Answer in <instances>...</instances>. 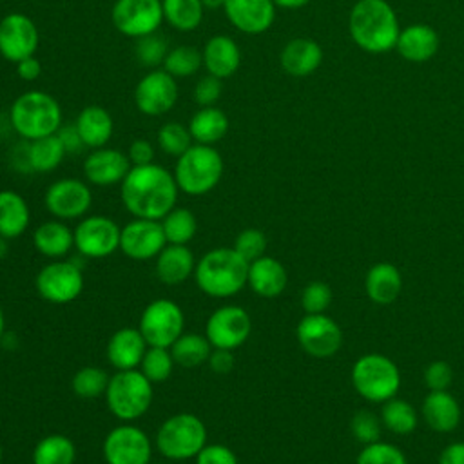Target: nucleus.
Here are the masks:
<instances>
[{
    "mask_svg": "<svg viewBox=\"0 0 464 464\" xmlns=\"http://www.w3.org/2000/svg\"><path fill=\"white\" fill-rule=\"evenodd\" d=\"M205 9H219L225 5V0H201Z\"/></svg>",
    "mask_w": 464,
    "mask_h": 464,
    "instance_id": "680f3d73",
    "label": "nucleus"
},
{
    "mask_svg": "<svg viewBox=\"0 0 464 464\" xmlns=\"http://www.w3.org/2000/svg\"><path fill=\"white\" fill-rule=\"evenodd\" d=\"M34 286L40 297L53 304L72 303L83 290L82 266L72 259H53L40 268Z\"/></svg>",
    "mask_w": 464,
    "mask_h": 464,
    "instance_id": "1a4fd4ad",
    "label": "nucleus"
},
{
    "mask_svg": "<svg viewBox=\"0 0 464 464\" xmlns=\"http://www.w3.org/2000/svg\"><path fill=\"white\" fill-rule=\"evenodd\" d=\"M136 58L147 65V67H156V65H163V60L169 53V45L167 40L156 33L136 38V47H134Z\"/></svg>",
    "mask_w": 464,
    "mask_h": 464,
    "instance_id": "49530a36",
    "label": "nucleus"
},
{
    "mask_svg": "<svg viewBox=\"0 0 464 464\" xmlns=\"http://www.w3.org/2000/svg\"><path fill=\"white\" fill-rule=\"evenodd\" d=\"M102 455L107 464H149L152 442L141 428L123 422L105 435Z\"/></svg>",
    "mask_w": 464,
    "mask_h": 464,
    "instance_id": "f8f14e48",
    "label": "nucleus"
},
{
    "mask_svg": "<svg viewBox=\"0 0 464 464\" xmlns=\"http://www.w3.org/2000/svg\"><path fill=\"white\" fill-rule=\"evenodd\" d=\"M74 127L85 147L100 149L109 143L114 130V121L107 109L100 105H89L80 111Z\"/></svg>",
    "mask_w": 464,
    "mask_h": 464,
    "instance_id": "c85d7f7f",
    "label": "nucleus"
},
{
    "mask_svg": "<svg viewBox=\"0 0 464 464\" xmlns=\"http://www.w3.org/2000/svg\"><path fill=\"white\" fill-rule=\"evenodd\" d=\"M154 442L158 451L169 460L196 459L207 444V428L194 413H174L160 424Z\"/></svg>",
    "mask_w": 464,
    "mask_h": 464,
    "instance_id": "0eeeda50",
    "label": "nucleus"
},
{
    "mask_svg": "<svg viewBox=\"0 0 464 464\" xmlns=\"http://www.w3.org/2000/svg\"><path fill=\"white\" fill-rule=\"evenodd\" d=\"M7 252H9V239L0 236V261H4L7 257Z\"/></svg>",
    "mask_w": 464,
    "mask_h": 464,
    "instance_id": "052dcab7",
    "label": "nucleus"
},
{
    "mask_svg": "<svg viewBox=\"0 0 464 464\" xmlns=\"http://www.w3.org/2000/svg\"><path fill=\"white\" fill-rule=\"evenodd\" d=\"M14 65H16V74H18L22 80H25V82L36 80V78L40 76V72H42V63L38 62V58H34V54H33V56H27V58H24V60H20V62H16Z\"/></svg>",
    "mask_w": 464,
    "mask_h": 464,
    "instance_id": "6e6d98bb",
    "label": "nucleus"
},
{
    "mask_svg": "<svg viewBox=\"0 0 464 464\" xmlns=\"http://www.w3.org/2000/svg\"><path fill=\"white\" fill-rule=\"evenodd\" d=\"M453 379V370L446 361H431L424 370V382L430 392L448 390Z\"/></svg>",
    "mask_w": 464,
    "mask_h": 464,
    "instance_id": "8fccbe9b",
    "label": "nucleus"
},
{
    "mask_svg": "<svg viewBox=\"0 0 464 464\" xmlns=\"http://www.w3.org/2000/svg\"><path fill=\"white\" fill-rule=\"evenodd\" d=\"M109 411L121 422H132L147 413L152 404V382L140 370H118L105 390Z\"/></svg>",
    "mask_w": 464,
    "mask_h": 464,
    "instance_id": "423d86ee",
    "label": "nucleus"
},
{
    "mask_svg": "<svg viewBox=\"0 0 464 464\" xmlns=\"http://www.w3.org/2000/svg\"><path fill=\"white\" fill-rule=\"evenodd\" d=\"M352 435L362 446L377 442L382 430V420L370 410H357L350 420Z\"/></svg>",
    "mask_w": 464,
    "mask_h": 464,
    "instance_id": "a18cd8bd",
    "label": "nucleus"
},
{
    "mask_svg": "<svg viewBox=\"0 0 464 464\" xmlns=\"http://www.w3.org/2000/svg\"><path fill=\"white\" fill-rule=\"evenodd\" d=\"M223 9L230 24L246 34L265 33L276 18L272 0H225Z\"/></svg>",
    "mask_w": 464,
    "mask_h": 464,
    "instance_id": "412c9836",
    "label": "nucleus"
},
{
    "mask_svg": "<svg viewBox=\"0 0 464 464\" xmlns=\"http://www.w3.org/2000/svg\"><path fill=\"white\" fill-rule=\"evenodd\" d=\"M187 127L196 143L214 145L228 132V118L216 105L201 107L192 114Z\"/></svg>",
    "mask_w": 464,
    "mask_h": 464,
    "instance_id": "473e14b6",
    "label": "nucleus"
},
{
    "mask_svg": "<svg viewBox=\"0 0 464 464\" xmlns=\"http://www.w3.org/2000/svg\"><path fill=\"white\" fill-rule=\"evenodd\" d=\"M38 27L27 14L9 13L0 20V54L7 62H20L38 49Z\"/></svg>",
    "mask_w": 464,
    "mask_h": 464,
    "instance_id": "6ab92c4d",
    "label": "nucleus"
},
{
    "mask_svg": "<svg viewBox=\"0 0 464 464\" xmlns=\"http://www.w3.org/2000/svg\"><path fill=\"white\" fill-rule=\"evenodd\" d=\"M281 67L290 76H308L323 62V49L312 38H294L281 51Z\"/></svg>",
    "mask_w": 464,
    "mask_h": 464,
    "instance_id": "bb28decb",
    "label": "nucleus"
},
{
    "mask_svg": "<svg viewBox=\"0 0 464 464\" xmlns=\"http://www.w3.org/2000/svg\"><path fill=\"white\" fill-rule=\"evenodd\" d=\"M288 283L286 268L281 261L270 256H261L256 261L248 263V276H246V286L259 297H277L283 294Z\"/></svg>",
    "mask_w": 464,
    "mask_h": 464,
    "instance_id": "393cba45",
    "label": "nucleus"
},
{
    "mask_svg": "<svg viewBox=\"0 0 464 464\" xmlns=\"http://www.w3.org/2000/svg\"><path fill=\"white\" fill-rule=\"evenodd\" d=\"M185 315L178 303L160 297L150 301L141 315L138 330L145 337L149 346L170 348L172 343L183 334Z\"/></svg>",
    "mask_w": 464,
    "mask_h": 464,
    "instance_id": "9d476101",
    "label": "nucleus"
},
{
    "mask_svg": "<svg viewBox=\"0 0 464 464\" xmlns=\"http://www.w3.org/2000/svg\"><path fill=\"white\" fill-rule=\"evenodd\" d=\"M161 5L163 20L176 31L190 33L203 20L205 5L201 0H161Z\"/></svg>",
    "mask_w": 464,
    "mask_h": 464,
    "instance_id": "e433bc0d",
    "label": "nucleus"
},
{
    "mask_svg": "<svg viewBox=\"0 0 464 464\" xmlns=\"http://www.w3.org/2000/svg\"><path fill=\"white\" fill-rule=\"evenodd\" d=\"M174 364L176 362H174V357L169 348L149 346L138 368L154 384V382L167 381L172 375Z\"/></svg>",
    "mask_w": 464,
    "mask_h": 464,
    "instance_id": "79ce46f5",
    "label": "nucleus"
},
{
    "mask_svg": "<svg viewBox=\"0 0 464 464\" xmlns=\"http://www.w3.org/2000/svg\"><path fill=\"white\" fill-rule=\"evenodd\" d=\"M130 167L132 165L129 156L111 147L92 149L83 160L85 179L96 187H111L121 183Z\"/></svg>",
    "mask_w": 464,
    "mask_h": 464,
    "instance_id": "aec40b11",
    "label": "nucleus"
},
{
    "mask_svg": "<svg viewBox=\"0 0 464 464\" xmlns=\"http://www.w3.org/2000/svg\"><path fill=\"white\" fill-rule=\"evenodd\" d=\"M178 183L174 174L158 163L130 167L120 183L123 207L134 218L161 219L178 201Z\"/></svg>",
    "mask_w": 464,
    "mask_h": 464,
    "instance_id": "f257e3e1",
    "label": "nucleus"
},
{
    "mask_svg": "<svg viewBox=\"0 0 464 464\" xmlns=\"http://www.w3.org/2000/svg\"><path fill=\"white\" fill-rule=\"evenodd\" d=\"M149 464H167V462H149Z\"/></svg>",
    "mask_w": 464,
    "mask_h": 464,
    "instance_id": "69168bd1",
    "label": "nucleus"
},
{
    "mask_svg": "<svg viewBox=\"0 0 464 464\" xmlns=\"http://www.w3.org/2000/svg\"><path fill=\"white\" fill-rule=\"evenodd\" d=\"M250 332L252 319L248 312L237 304H223L216 308L205 323V335L212 348H225L234 352L245 344Z\"/></svg>",
    "mask_w": 464,
    "mask_h": 464,
    "instance_id": "ddd939ff",
    "label": "nucleus"
},
{
    "mask_svg": "<svg viewBox=\"0 0 464 464\" xmlns=\"http://www.w3.org/2000/svg\"><path fill=\"white\" fill-rule=\"evenodd\" d=\"M72 232L74 248L83 259H103L120 248L121 227L107 216L82 218Z\"/></svg>",
    "mask_w": 464,
    "mask_h": 464,
    "instance_id": "9b49d317",
    "label": "nucleus"
},
{
    "mask_svg": "<svg viewBox=\"0 0 464 464\" xmlns=\"http://www.w3.org/2000/svg\"><path fill=\"white\" fill-rule=\"evenodd\" d=\"M381 420H382V426L388 428L392 433L408 435L417 428L419 415H417V410L408 401L392 397L382 402Z\"/></svg>",
    "mask_w": 464,
    "mask_h": 464,
    "instance_id": "4c0bfd02",
    "label": "nucleus"
},
{
    "mask_svg": "<svg viewBox=\"0 0 464 464\" xmlns=\"http://www.w3.org/2000/svg\"><path fill=\"white\" fill-rule=\"evenodd\" d=\"M364 290L377 304L393 303L402 290V276L392 263L381 261L370 266L364 277Z\"/></svg>",
    "mask_w": 464,
    "mask_h": 464,
    "instance_id": "c756f323",
    "label": "nucleus"
},
{
    "mask_svg": "<svg viewBox=\"0 0 464 464\" xmlns=\"http://www.w3.org/2000/svg\"><path fill=\"white\" fill-rule=\"evenodd\" d=\"M395 47L399 54L410 62H426L437 53L439 36L433 27L413 24L399 33Z\"/></svg>",
    "mask_w": 464,
    "mask_h": 464,
    "instance_id": "7c9ffc66",
    "label": "nucleus"
},
{
    "mask_svg": "<svg viewBox=\"0 0 464 464\" xmlns=\"http://www.w3.org/2000/svg\"><path fill=\"white\" fill-rule=\"evenodd\" d=\"M248 261L232 246H218L205 252L194 268L198 288L210 297H232L246 286Z\"/></svg>",
    "mask_w": 464,
    "mask_h": 464,
    "instance_id": "f03ea898",
    "label": "nucleus"
},
{
    "mask_svg": "<svg viewBox=\"0 0 464 464\" xmlns=\"http://www.w3.org/2000/svg\"><path fill=\"white\" fill-rule=\"evenodd\" d=\"M178 102V83L165 69H152L134 89V103L145 116H161Z\"/></svg>",
    "mask_w": 464,
    "mask_h": 464,
    "instance_id": "f3484780",
    "label": "nucleus"
},
{
    "mask_svg": "<svg viewBox=\"0 0 464 464\" xmlns=\"http://www.w3.org/2000/svg\"><path fill=\"white\" fill-rule=\"evenodd\" d=\"M422 417L437 433H450L460 422V406L448 390L430 392L422 402Z\"/></svg>",
    "mask_w": 464,
    "mask_h": 464,
    "instance_id": "a878e982",
    "label": "nucleus"
},
{
    "mask_svg": "<svg viewBox=\"0 0 464 464\" xmlns=\"http://www.w3.org/2000/svg\"><path fill=\"white\" fill-rule=\"evenodd\" d=\"M439 464H464V442L448 444L439 457Z\"/></svg>",
    "mask_w": 464,
    "mask_h": 464,
    "instance_id": "13d9d810",
    "label": "nucleus"
},
{
    "mask_svg": "<svg viewBox=\"0 0 464 464\" xmlns=\"http://www.w3.org/2000/svg\"><path fill=\"white\" fill-rule=\"evenodd\" d=\"M355 464H408V460L397 446L377 440L362 446Z\"/></svg>",
    "mask_w": 464,
    "mask_h": 464,
    "instance_id": "c03bdc74",
    "label": "nucleus"
},
{
    "mask_svg": "<svg viewBox=\"0 0 464 464\" xmlns=\"http://www.w3.org/2000/svg\"><path fill=\"white\" fill-rule=\"evenodd\" d=\"M158 145L160 149L169 154V156H181L190 145H192V136H190V130L188 127L178 123V121H167L160 127L158 130Z\"/></svg>",
    "mask_w": 464,
    "mask_h": 464,
    "instance_id": "37998d69",
    "label": "nucleus"
},
{
    "mask_svg": "<svg viewBox=\"0 0 464 464\" xmlns=\"http://www.w3.org/2000/svg\"><path fill=\"white\" fill-rule=\"evenodd\" d=\"M149 344L141 332L134 326L116 330L105 348L107 361L116 370H136L147 352Z\"/></svg>",
    "mask_w": 464,
    "mask_h": 464,
    "instance_id": "4be33fe9",
    "label": "nucleus"
},
{
    "mask_svg": "<svg viewBox=\"0 0 464 464\" xmlns=\"http://www.w3.org/2000/svg\"><path fill=\"white\" fill-rule=\"evenodd\" d=\"M167 245L161 223L158 219L134 218L121 227L120 250L134 261L156 259Z\"/></svg>",
    "mask_w": 464,
    "mask_h": 464,
    "instance_id": "a211bd4d",
    "label": "nucleus"
},
{
    "mask_svg": "<svg viewBox=\"0 0 464 464\" xmlns=\"http://www.w3.org/2000/svg\"><path fill=\"white\" fill-rule=\"evenodd\" d=\"M355 392L370 402H384L397 395L401 373L397 364L382 353H366L352 366Z\"/></svg>",
    "mask_w": 464,
    "mask_h": 464,
    "instance_id": "6e6552de",
    "label": "nucleus"
},
{
    "mask_svg": "<svg viewBox=\"0 0 464 464\" xmlns=\"http://www.w3.org/2000/svg\"><path fill=\"white\" fill-rule=\"evenodd\" d=\"M353 42L368 53H386L395 47L399 22L386 0H359L348 20Z\"/></svg>",
    "mask_w": 464,
    "mask_h": 464,
    "instance_id": "7ed1b4c3",
    "label": "nucleus"
},
{
    "mask_svg": "<svg viewBox=\"0 0 464 464\" xmlns=\"http://www.w3.org/2000/svg\"><path fill=\"white\" fill-rule=\"evenodd\" d=\"M4 334H5V315H4V310L0 306V339H2Z\"/></svg>",
    "mask_w": 464,
    "mask_h": 464,
    "instance_id": "e2e57ef3",
    "label": "nucleus"
},
{
    "mask_svg": "<svg viewBox=\"0 0 464 464\" xmlns=\"http://www.w3.org/2000/svg\"><path fill=\"white\" fill-rule=\"evenodd\" d=\"M295 337L299 346L315 359H328L335 355L343 344V332L339 324L326 314H304L297 323Z\"/></svg>",
    "mask_w": 464,
    "mask_h": 464,
    "instance_id": "dca6fc26",
    "label": "nucleus"
},
{
    "mask_svg": "<svg viewBox=\"0 0 464 464\" xmlns=\"http://www.w3.org/2000/svg\"><path fill=\"white\" fill-rule=\"evenodd\" d=\"M33 464H74L76 446L63 433H49L33 448Z\"/></svg>",
    "mask_w": 464,
    "mask_h": 464,
    "instance_id": "f704fd0d",
    "label": "nucleus"
},
{
    "mask_svg": "<svg viewBox=\"0 0 464 464\" xmlns=\"http://www.w3.org/2000/svg\"><path fill=\"white\" fill-rule=\"evenodd\" d=\"M266 246H268L266 236H265V232H261L259 228H245V230H241V232L236 236L234 245H232V248H234L241 257H245L248 263L259 259L261 256H265Z\"/></svg>",
    "mask_w": 464,
    "mask_h": 464,
    "instance_id": "de8ad7c7",
    "label": "nucleus"
},
{
    "mask_svg": "<svg viewBox=\"0 0 464 464\" xmlns=\"http://www.w3.org/2000/svg\"><path fill=\"white\" fill-rule=\"evenodd\" d=\"M277 7H285V9H299L303 5H306L310 0H272Z\"/></svg>",
    "mask_w": 464,
    "mask_h": 464,
    "instance_id": "bf43d9fd",
    "label": "nucleus"
},
{
    "mask_svg": "<svg viewBox=\"0 0 464 464\" xmlns=\"http://www.w3.org/2000/svg\"><path fill=\"white\" fill-rule=\"evenodd\" d=\"M2 459H4V451H2V444H0V464H2Z\"/></svg>",
    "mask_w": 464,
    "mask_h": 464,
    "instance_id": "0e129e2a",
    "label": "nucleus"
},
{
    "mask_svg": "<svg viewBox=\"0 0 464 464\" xmlns=\"http://www.w3.org/2000/svg\"><path fill=\"white\" fill-rule=\"evenodd\" d=\"M160 223L167 243L172 245H188L198 232V219L194 212L185 207H174Z\"/></svg>",
    "mask_w": 464,
    "mask_h": 464,
    "instance_id": "58836bf2",
    "label": "nucleus"
},
{
    "mask_svg": "<svg viewBox=\"0 0 464 464\" xmlns=\"http://www.w3.org/2000/svg\"><path fill=\"white\" fill-rule=\"evenodd\" d=\"M196 464H239L236 453L219 442H207L196 455Z\"/></svg>",
    "mask_w": 464,
    "mask_h": 464,
    "instance_id": "3c124183",
    "label": "nucleus"
},
{
    "mask_svg": "<svg viewBox=\"0 0 464 464\" xmlns=\"http://www.w3.org/2000/svg\"><path fill=\"white\" fill-rule=\"evenodd\" d=\"M332 297V288L324 281H310L301 292V306L306 314H324Z\"/></svg>",
    "mask_w": 464,
    "mask_h": 464,
    "instance_id": "09e8293b",
    "label": "nucleus"
},
{
    "mask_svg": "<svg viewBox=\"0 0 464 464\" xmlns=\"http://www.w3.org/2000/svg\"><path fill=\"white\" fill-rule=\"evenodd\" d=\"M127 156H129V161L132 167L149 165V163H154V147L149 140L140 138L129 145Z\"/></svg>",
    "mask_w": 464,
    "mask_h": 464,
    "instance_id": "864d4df0",
    "label": "nucleus"
},
{
    "mask_svg": "<svg viewBox=\"0 0 464 464\" xmlns=\"http://www.w3.org/2000/svg\"><path fill=\"white\" fill-rule=\"evenodd\" d=\"M109 379V373L100 366H82L71 379V390L80 399H98L105 395Z\"/></svg>",
    "mask_w": 464,
    "mask_h": 464,
    "instance_id": "ea45409f",
    "label": "nucleus"
},
{
    "mask_svg": "<svg viewBox=\"0 0 464 464\" xmlns=\"http://www.w3.org/2000/svg\"><path fill=\"white\" fill-rule=\"evenodd\" d=\"M67 150L58 134L33 140L25 147V167L33 172H51L65 158Z\"/></svg>",
    "mask_w": 464,
    "mask_h": 464,
    "instance_id": "72a5a7b5",
    "label": "nucleus"
},
{
    "mask_svg": "<svg viewBox=\"0 0 464 464\" xmlns=\"http://www.w3.org/2000/svg\"><path fill=\"white\" fill-rule=\"evenodd\" d=\"M207 364L210 366V370L214 373H228L234 364H236V359H234V353L232 350H225V348H212L210 355H208V361Z\"/></svg>",
    "mask_w": 464,
    "mask_h": 464,
    "instance_id": "5fc2aeb1",
    "label": "nucleus"
},
{
    "mask_svg": "<svg viewBox=\"0 0 464 464\" xmlns=\"http://www.w3.org/2000/svg\"><path fill=\"white\" fill-rule=\"evenodd\" d=\"M174 362L183 368H196L208 361L212 344L205 334H181L169 348Z\"/></svg>",
    "mask_w": 464,
    "mask_h": 464,
    "instance_id": "c9c22d12",
    "label": "nucleus"
},
{
    "mask_svg": "<svg viewBox=\"0 0 464 464\" xmlns=\"http://www.w3.org/2000/svg\"><path fill=\"white\" fill-rule=\"evenodd\" d=\"M221 92H223L221 80L212 74H207V76L199 78V82L196 83L194 100L201 107H210V105H216V102L221 98Z\"/></svg>",
    "mask_w": 464,
    "mask_h": 464,
    "instance_id": "603ef678",
    "label": "nucleus"
},
{
    "mask_svg": "<svg viewBox=\"0 0 464 464\" xmlns=\"http://www.w3.org/2000/svg\"><path fill=\"white\" fill-rule=\"evenodd\" d=\"M196 263L198 261L188 245L167 243L163 250L156 256L154 272L163 285L176 286L185 283L190 276H194Z\"/></svg>",
    "mask_w": 464,
    "mask_h": 464,
    "instance_id": "b1692460",
    "label": "nucleus"
},
{
    "mask_svg": "<svg viewBox=\"0 0 464 464\" xmlns=\"http://www.w3.org/2000/svg\"><path fill=\"white\" fill-rule=\"evenodd\" d=\"M111 16L121 34L141 38L158 31L163 22V5L161 0H116Z\"/></svg>",
    "mask_w": 464,
    "mask_h": 464,
    "instance_id": "2eb2a0df",
    "label": "nucleus"
},
{
    "mask_svg": "<svg viewBox=\"0 0 464 464\" xmlns=\"http://www.w3.org/2000/svg\"><path fill=\"white\" fill-rule=\"evenodd\" d=\"M201 56L207 74H212L219 80L230 78L241 65V51L236 40L227 34H216L208 38L201 49Z\"/></svg>",
    "mask_w": 464,
    "mask_h": 464,
    "instance_id": "5701e85b",
    "label": "nucleus"
},
{
    "mask_svg": "<svg viewBox=\"0 0 464 464\" xmlns=\"http://www.w3.org/2000/svg\"><path fill=\"white\" fill-rule=\"evenodd\" d=\"M31 223L27 201L16 190H0V236L14 239L22 236Z\"/></svg>",
    "mask_w": 464,
    "mask_h": 464,
    "instance_id": "2f4dec72",
    "label": "nucleus"
},
{
    "mask_svg": "<svg viewBox=\"0 0 464 464\" xmlns=\"http://www.w3.org/2000/svg\"><path fill=\"white\" fill-rule=\"evenodd\" d=\"M225 163L212 145L192 143L176 158L174 179L178 188L188 196H203L221 181Z\"/></svg>",
    "mask_w": 464,
    "mask_h": 464,
    "instance_id": "39448f33",
    "label": "nucleus"
},
{
    "mask_svg": "<svg viewBox=\"0 0 464 464\" xmlns=\"http://www.w3.org/2000/svg\"><path fill=\"white\" fill-rule=\"evenodd\" d=\"M9 123L27 141L51 136L62 127V107L49 92L27 91L11 103Z\"/></svg>",
    "mask_w": 464,
    "mask_h": 464,
    "instance_id": "20e7f679",
    "label": "nucleus"
},
{
    "mask_svg": "<svg viewBox=\"0 0 464 464\" xmlns=\"http://www.w3.org/2000/svg\"><path fill=\"white\" fill-rule=\"evenodd\" d=\"M44 205L56 219H80L92 205V192L91 187L78 178H62L47 187Z\"/></svg>",
    "mask_w": 464,
    "mask_h": 464,
    "instance_id": "4468645a",
    "label": "nucleus"
},
{
    "mask_svg": "<svg viewBox=\"0 0 464 464\" xmlns=\"http://www.w3.org/2000/svg\"><path fill=\"white\" fill-rule=\"evenodd\" d=\"M34 248L47 259H63L74 246V232L62 219H49L33 232Z\"/></svg>",
    "mask_w": 464,
    "mask_h": 464,
    "instance_id": "cd10ccee",
    "label": "nucleus"
},
{
    "mask_svg": "<svg viewBox=\"0 0 464 464\" xmlns=\"http://www.w3.org/2000/svg\"><path fill=\"white\" fill-rule=\"evenodd\" d=\"M56 134L60 136V140H62V143H63V147H65L67 152H76V150H80L82 147H85L74 125L60 127V130H58Z\"/></svg>",
    "mask_w": 464,
    "mask_h": 464,
    "instance_id": "4d7b16f0",
    "label": "nucleus"
},
{
    "mask_svg": "<svg viewBox=\"0 0 464 464\" xmlns=\"http://www.w3.org/2000/svg\"><path fill=\"white\" fill-rule=\"evenodd\" d=\"M201 65H203L201 51L190 45H178L174 49H169L163 60V69L176 80L192 76Z\"/></svg>",
    "mask_w": 464,
    "mask_h": 464,
    "instance_id": "a19ab883",
    "label": "nucleus"
}]
</instances>
